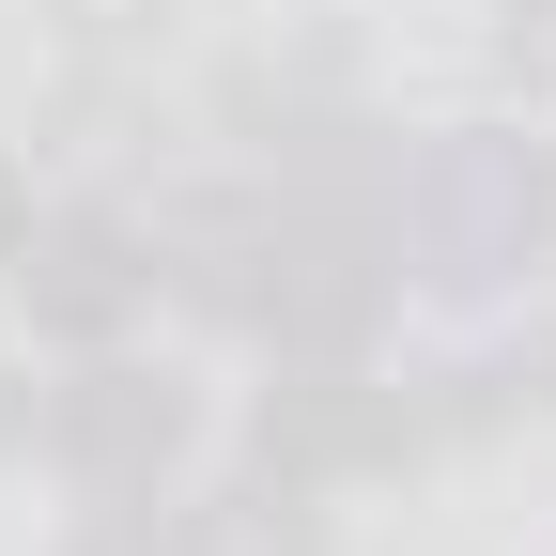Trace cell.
<instances>
[{
    "label": "cell",
    "instance_id": "cell-7",
    "mask_svg": "<svg viewBox=\"0 0 556 556\" xmlns=\"http://www.w3.org/2000/svg\"><path fill=\"white\" fill-rule=\"evenodd\" d=\"M16 433H31V402H16V371H0V448H16Z\"/></svg>",
    "mask_w": 556,
    "mask_h": 556
},
{
    "label": "cell",
    "instance_id": "cell-1",
    "mask_svg": "<svg viewBox=\"0 0 556 556\" xmlns=\"http://www.w3.org/2000/svg\"><path fill=\"white\" fill-rule=\"evenodd\" d=\"M541 217H556V170L526 139H433L387 201V248H417L433 278H510L541 248Z\"/></svg>",
    "mask_w": 556,
    "mask_h": 556
},
{
    "label": "cell",
    "instance_id": "cell-4",
    "mask_svg": "<svg viewBox=\"0 0 556 556\" xmlns=\"http://www.w3.org/2000/svg\"><path fill=\"white\" fill-rule=\"evenodd\" d=\"M201 556H325V541L294 526V495H232L217 526H201Z\"/></svg>",
    "mask_w": 556,
    "mask_h": 556
},
{
    "label": "cell",
    "instance_id": "cell-3",
    "mask_svg": "<svg viewBox=\"0 0 556 556\" xmlns=\"http://www.w3.org/2000/svg\"><path fill=\"white\" fill-rule=\"evenodd\" d=\"M16 294H31L62 340H109L139 294H155V263H139V232H124V217H31V248H16Z\"/></svg>",
    "mask_w": 556,
    "mask_h": 556
},
{
    "label": "cell",
    "instance_id": "cell-2",
    "mask_svg": "<svg viewBox=\"0 0 556 556\" xmlns=\"http://www.w3.org/2000/svg\"><path fill=\"white\" fill-rule=\"evenodd\" d=\"M47 448L78 464L93 495H155V464L186 448V387H170V371L93 356V371H62V387H47Z\"/></svg>",
    "mask_w": 556,
    "mask_h": 556
},
{
    "label": "cell",
    "instance_id": "cell-5",
    "mask_svg": "<svg viewBox=\"0 0 556 556\" xmlns=\"http://www.w3.org/2000/svg\"><path fill=\"white\" fill-rule=\"evenodd\" d=\"M16 248H31V170L0 155V263H16Z\"/></svg>",
    "mask_w": 556,
    "mask_h": 556
},
{
    "label": "cell",
    "instance_id": "cell-6",
    "mask_svg": "<svg viewBox=\"0 0 556 556\" xmlns=\"http://www.w3.org/2000/svg\"><path fill=\"white\" fill-rule=\"evenodd\" d=\"M78 556H155V526H93V541H78Z\"/></svg>",
    "mask_w": 556,
    "mask_h": 556
}]
</instances>
